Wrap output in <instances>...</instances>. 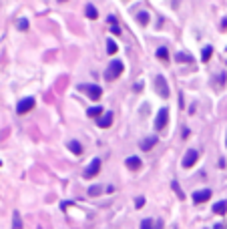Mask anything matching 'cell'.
Returning a JSON list of instances; mask_svg holds the SVG:
<instances>
[{"label":"cell","instance_id":"obj_16","mask_svg":"<svg viewBox=\"0 0 227 229\" xmlns=\"http://www.w3.org/2000/svg\"><path fill=\"white\" fill-rule=\"evenodd\" d=\"M155 54H157V58H161L163 62H167V60H169V50H167L165 46L157 48V53H155Z\"/></svg>","mask_w":227,"mask_h":229},{"label":"cell","instance_id":"obj_15","mask_svg":"<svg viewBox=\"0 0 227 229\" xmlns=\"http://www.w3.org/2000/svg\"><path fill=\"white\" fill-rule=\"evenodd\" d=\"M175 60L177 62H193V56L187 54V53H177L175 54Z\"/></svg>","mask_w":227,"mask_h":229},{"label":"cell","instance_id":"obj_28","mask_svg":"<svg viewBox=\"0 0 227 229\" xmlns=\"http://www.w3.org/2000/svg\"><path fill=\"white\" fill-rule=\"evenodd\" d=\"M213 229H225V225H221V223H217V225H215V227H213Z\"/></svg>","mask_w":227,"mask_h":229},{"label":"cell","instance_id":"obj_7","mask_svg":"<svg viewBox=\"0 0 227 229\" xmlns=\"http://www.w3.org/2000/svg\"><path fill=\"white\" fill-rule=\"evenodd\" d=\"M167 123H169V109H161L159 114H157V119H155V127L161 131L167 127Z\"/></svg>","mask_w":227,"mask_h":229},{"label":"cell","instance_id":"obj_30","mask_svg":"<svg viewBox=\"0 0 227 229\" xmlns=\"http://www.w3.org/2000/svg\"><path fill=\"white\" fill-rule=\"evenodd\" d=\"M58 2H67V0H58Z\"/></svg>","mask_w":227,"mask_h":229},{"label":"cell","instance_id":"obj_24","mask_svg":"<svg viewBox=\"0 0 227 229\" xmlns=\"http://www.w3.org/2000/svg\"><path fill=\"white\" fill-rule=\"evenodd\" d=\"M141 229H155V227H153V219H145V221H141Z\"/></svg>","mask_w":227,"mask_h":229},{"label":"cell","instance_id":"obj_18","mask_svg":"<svg viewBox=\"0 0 227 229\" xmlns=\"http://www.w3.org/2000/svg\"><path fill=\"white\" fill-rule=\"evenodd\" d=\"M137 20H139V24H143V26L149 24V12H145V10L139 12V14H137Z\"/></svg>","mask_w":227,"mask_h":229},{"label":"cell","instance_id":"obj_12","mask_svg":"<svg viewBox=\"0 0 227 229\" xmlns=\"http://www.w3.org/2000/svg\"><path fill=\"white\" fill-rule=\"evenodd\" d=\"M213 213L225 215V213H227V203H225V201H217V203L213 205Z\"/></svg>","mask_w":227,"mask_h":229},{"label":"cell","instance_id":"obj_26","mask_svg":"<svg viewBox=\"0 0 227 229\" xmlns=\"http://www.w3.org/2000/svg\"><path fill=\"white\" fill-rule=\"evenodd\" d=\"M143 205H145V197H137V199H135V207H137V209H141Z\"/></svg>","mask_w":227,"mask_h":229},{"label":"cell","instance_id":"obj_19","mask_svg":"<svg viewBox=\"0 0 227 229\" xmlns=\"http://www.w3.org/2000/svg\"><path fill=\"white\" fill-rule=\"evenodd\" d=\"M101 113H103V107H91V109L87 111L88 117H97V119L101 117Z\"/></svg>","mask_w":227,"mask_h":229},{"label":"cell","instance_id":"obj_22","mask_svg":"<svg viewBox=\"0 0 227 229\" xmlns=\"http://www.w3.org/2000/svg\"><path fill=\"white\" fill-rule=\"evenodd\" d=\"M171 187H173V191H175V193H177V195H179V199H183V191H181V187H179V183L177 181H173V183H171Z\"/></svg>","mask_w":227,"mask_h":229},{"label":"cell","instance_id":"obj_9","mask_svg":"<svg viewBox=\"0 0 227 229\" xmlns=\"http://www.w3.org/2000/svg\"><path fill=\"white\" fill-rule=\"evenodd\" d=\"M111 123H113V113H105L103 117H99V121H97V125L101 129H109Z\"/></svg>","mask_w":227,"mask_h":229},{"label":"cell","instance_id":"obj_21","mask_svg":"<svg viewBox=\"0 0 227 229\" xmlns=\"http://www.w3.org/2000/svg\"><path fill=\"white\" fill-rule=\"evenodd\" d=\"M12 227L14 229H22V221H20V215L14 213V219H12Z\"/></svg>","mask_w":227,"mask_h":229},{"label":"cell","instance_id":"obj_5","mask_svg":"<svg viewBox=\"0 0 227 229\" xmlns=\"http://www.w3.org/2000/svg\"><path fill=\"white\" fill-rule=\"evenodd\" d=\"M32 109H34V99L32 96H26V99H22L18 105H16V113L18 114H26L28 111H32Z\"/></svg>","mask_w":227,"mask_h":229},{"label":"cell","instance_id":"obj_11","mask_svg":"<svg viewBox=\"0 0 227 229\" xmlns=\"http://www.w3.org/2000/svg\"><path fill=\"white\" fill-rule=\"evenodd\" d=\"M125 163H127V167H129L131 171H137V169H141V165H143L139 157H129Z\"/></svg>","mask_w":227,"mask_h":229},{"label":"cell","instance_id":"obj_1","mask_svg":"<svg viewBox=\"0 0 227 229\" xmlns=\"http://www.w3.org/2000/svg\"><path fill=\"white\" fill-rule=\"evenodd\" d=\"M123 71H125L123 60H113L111 64L106 67V71H105V78L106 81H115V78H119V76L123 75Z\"/></svg>","mask_w":227,"mask_h":229},{"label":"cell","instance_id":"obj_14","mask_svg":"<svg viewBox=\"0 0 227 229\" xmlns=\"http://www.w3.org/2000/svg\"><path fill=\"white\" fill-rule=\"evenodd\" d=\"M85 14H87V18H91V20H95L99 16V12H97V8L92 4H87V8H85Z\"/></svg>","mask_w":227,"mask_h":229},{"label":"cell","instance_id":"obj_23","mask_svg":"<svg viewBox=\"0 0 227 229\" xmlns=\"http://www.w3.org/2000/svg\"><path fill=\"white\" fill-rule=\"evenodd\" d=\"M16 26H18V30H28V20H26V18H20Z\"/></svg>","mask_w":227,"mask_h":229},{"label":"cell","instance_id":"obj_6","mask_svg":"<svg viewBox=\"0 0 227 229\" xmlns=\"http://www.w3.org/2000/svg\"><path fill=\"white\" fill-rule=\"evenodd\" d=\"M197 157H199V153L195 151V149H189L187 153H185V157H183V163H181V165H183L185 169H191L195 165V163H197Z\"/></svg>","mask_w":227,"mask_h":229},{"label":"cell","instance_id":"obj_4","mask_svg":"<svg viewBox=\"0 0 227 229\" xmlns=\"http://www.w3.org/2000/svg\"><path fill=\"white\" fill-rule=\"evenodd\" d=\"M99 171H101V159H92L91 165L82 171V177H85V179H92V177L97 175Z\"/></svg>","mask_w":227,"mask_h":229},{"label":"cell","instance_id":"obj_29","mask_svg":"<svg viewBox=\"0 0 227 229\" xmlns=\"http://www.w3.org/2000/svg\"><path fill=\"white\" fill-rule=\"evenodd\" d=\"M221 26H223V28H227V18H223V22H221Z\"/></svg>","mask_w":227,"mask_h":229},{"label":"cell","instance_id":"obj_17","mask_svg":"<svg viewBox=\"0 0 227 229\" xmlns=\"http://www.w3.org/2000/svg\"><path fill=\"white\" fill-rule=\"evenodd\" d=\"M213 54V46H203V53H201V60L203 62H209V58H211Z\"/></svg>","mask_w":227,"mask_h":229},{"label":"cell","instance_id":"obj_27","mask_svg":"<svg viewBox=\"0 0 227 229\" xmlns=\"http://www.w3.org/2000/svg\"><path fill=\"white\" fill-rule=\"evenodd\" d=\"M113 32H115V34H121V28L117 26V22H113Z\"/></svg>","mask_w":227,"mask_h":229},{"label":"cell","instance_id":"obj_3","mask_svg":"<svg viewBox=\"0 0 227 229\" xmlns=\"http://www.w3.org/2000/svg\"><path fill=\"white\" fill-rule=\"evenodd\" d=\"M155 89H157V93H159L163 99H169L171 93H169V85H167V81H165V76H155Z\"/></svg>","mask_w":227,"mask_h":229},{"label":"cell","instance_id":"obj_2","mask_svg":"<svg viewBox=\"0 0 227 229\" xmlns=\"http://www.w3.org/2000/svg\"><path fill=\"white\" fill-rule=\"evenodd\" d=\"M77 89L81 93H85V95H87L88 99H92V100H99L103 96V89L99 85H78Z\"/></svg>","mask_w":227,"mask_h":229},{"label":"cell","instance_id":"obj_25","mask_svg":"<svg viewBox=\"0 0 227 229\" xmlns=\"http://www.w3.org/2000/svg\"><path fill=\"white\" fill-rule=\"evenodd\" d=\"M99 193H101V187H99V185H92V187H88V195H91V197L99 195Z\"/></svg>","mask_w":227,"mask_h":229},{"label":"cell","instance_id":"obj_13","mask_svg":"<svg viewBox=\"0 0 227 229\" xmlns=\"http://www.w3.org/2000/svg\"><path fill=\"white\" fill-rule=\"evenodd\" d=\"M67 147L70 149V151H73L74 155H82V145L78 143V141H68V143H67Z\"/></svg>","mask_w":227,"mask_h":229},{"label":"cell","instance_id":"obj_10","mask_svg":"<svg viewBox=\"0 0 227 229\" xmlns=\"http://www.w3.org/2000/svg\"><path fill=\"white\" fill-rule=\"evenodd\" d=\"M155 145H157V137H147V139H143V141H141L139 147L143 149V151H151Z\"/></svg>","mask_w":227,"mask_h":229},{"label":"cell","instance_id":"obj_8","mask_svg":"<svg viewBox=\"0 0 227 229\" xmlns=\"http://www.w3.org/2000/svg\"><path fill=\"white\" fill-rule=\"evenodd\" d=\"M211 197V189H199L193 193V203H205Z\"/></svg>","mask_w":227,"mask_h":229},{"label":"cell","instance_id":"obj_20","mask_svg":"<svg viewBox=\"0 0 227 229\" xmlns=\"http://www.w3.org/2000/svg\"><path fill=\"white\" fill-rule=\"evenodd\" d=\"M117 50H119V46L113 42V38H109V40H106V53H109V54H115Z\"/></svg>","mask_w":227,"mask_h":229},{"label":"cell","instance_id":"obj_31","mask_svg":"<svg viewBox=\"0 0 227 229\" xmlns=\"http://www.w3.org/2000/svg\"><path fill=\"white\" fill-rule=\"evenodd\" d=\"M225 145H227V139H225Z\"/></svg>","mask_w":227,"mask_h":229}]
</instances>
